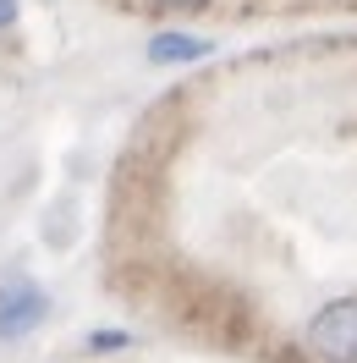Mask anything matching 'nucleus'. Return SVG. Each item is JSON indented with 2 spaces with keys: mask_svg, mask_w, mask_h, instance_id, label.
Masks as SVG:
<instances>
[{
  "mask_svg": "<svg viewBox=\"0 0 357 363\" xmlns=\"http://www.w3.org/2000/svg\"><path fill=\"white\" fill-rule=\"evenodd\" d=\"M308 352L319 363H357V297H335L313 314Z\"/></svg>",
  "mask_w": 357,
  "mask_h": 363,
  "instance_id": "nucleus-1",
  "label": "nucleus"
},
{
  "mask_svg": "<svg viewBox=\"0 0 357 363\" xmlns=\"http://www.w3.org/2000/svg\"><path fill=\"white\" fill-rule=\"evenodd\" d=\"M17 23V0H0V28H11Z\"/></svg>",
  "mask_w": 357,
  "mask_h": 363,
  "instance_id": "nucleus-6",
  "label": "nucleus"
},
{
  "mask_svg": "<svg viewBox=\"0 0 357 363\" xmlns=\"http://www.w3.org/2000/svg\"><path fill=\"white\" fill-rule=\"evenodd\" d=\"M203 55H209V39H193V33H154V39H149V61H154V67L203 61Z\"/></svg>",
  "mask_w": 357,
  "mask_h": 363,
  "instance_id": "nucleus-3",
  "label": "nucleus"
},
{
  "mask_svg": "<svg viewBox=\"0 0 357 363\" xmlns=\"http://www.w3.org/2000/svg\"><path fill=\"white\" fill-rule=\"evenodd\" d=\"M154 6H165V11H198V6H209V0H154Z\"/></svg>",
  "mask_w": 357,
  "mask_h": 363,
  "instance_id": "nucleus-5",
  "label": "nucleus"
},
{
  "mask_svg": "<svg viewBox=\"0 0 357 363\" xmlns=\"http://www.w3.org/2000/svg\"><path fill=\"white\" fill-rule=\"evenodd\" d=\"M115 347H127L121 330H94V336H89V352H115Z\"/></svg>",
  "mask_w": 357,
  "mask_h": 363,
  "instance_id": "nucleus-4",
  "label": "nucleus"
},
{
  "mask_svg": "<svg viewBox=\"0 0 357 363\" xmlns=\"http://www.w3.org/2000/svg\"><path fill=\"white\" fill-rule=\"evenodd\" d=\"M50 319V292L33 281H6L0 286V341H23Z\"/></svg>",
  "mask_w": 357,
  "mask_h": 363,
  "instance_id": "nucleus-2",
  "label": "nucleus"
}]
</instances>
